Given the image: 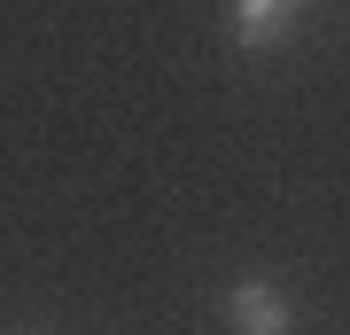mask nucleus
Here are the masks:
<instances>
[{
    "mask_svg": "<svg viewBox=\"0 0 350 335\" xmlns=\"http://www.w3.org/2000/svg\"><path fill=\"white\" fill-rule=\"evenodd\" d=\"M304 8H312V0H226V39H234L241 55L288 47L296 24H304Z\"/></svg>",
    "mask_w": 350,
    "mask_h": 335,
    "instance_id": "nucleus-1",
    "label": "nucleus"
},
{
    "mask_svg": "<svg viewBox=\"0 0 350 335\" xmlns=\"http://www.w3.org/2000/svg\"><path fill=\"white\" fill-rule=\"evenodd\" d=\"M226 320H234V335H296V304L273 281H241L226 297Z\"/></svg>",
    "mask_w": 350,
    "mask_h": 335,
    "instance_id": "nucleus-2",
    "label": "nucleus"
}]
</instances>
